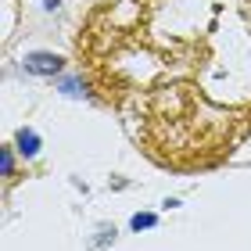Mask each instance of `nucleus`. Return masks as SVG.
<instances>
[{
  "mask_svg": "<svg viewBox=\"0 0 251 251\" xmlns=\"http://www.w3.org/2000/svg\"><path fill=\"white\" fill-rule=\"evenodd\" d=\"M25 68H29V72H58L61 61L50 58V54H32V58L25 61Z\"/></svg>",
  "mask_w": 251,
  "mask_h": 251,
  "instance_id": "obj_1",
  "label": "nucleus"
},
{
  "mask_svg": "<svg viewBox=\"0 0 251 251\" xmlns=\"http://www.w3.org/2000/svg\"><path fill=\"white\" fill-rule=\"evenodd\" d=\"M18 144H22V154H32V151H36V133H32V129H22L18 133Z\"/></svg>",
  "mask_w": 251,
  "mask_h": 251,
  "instance_id": "obj_2",
  "label": "nucleus"
},
{
  "mask_svg": "<svg viewBox=\"0 0 251 251\" xmlns=\"http://www.w3.org/2000/svg\"><path fill=\"white\" fill-rule=\"evenodd\" d=\"M147 226H154V215H136L133 219V230H147Z\"/></svg>",
  "mask_w": 251,
  "mask_h": 251,
  "instance_id": "obj_3",
  "label": "nucleus"
},
{
  "mask_svg": "<svg viewBox=\"0 0 251 251\" xmlns=\"http://www.w3.org/2000/svg\"><path fill=\"white\" fill-rule=\"evenodd\" d=\"M15 173V162H11V151H4V176Z\"/></svg>",
  "mask_w": 251,
  "mask_h": 251,
  "instance_id": "obj_4",
  "label": "nucleus"
}]
</instances>
